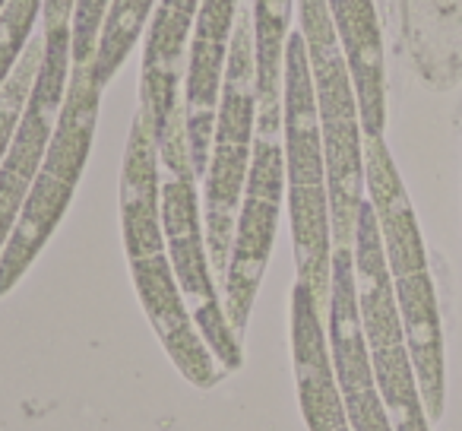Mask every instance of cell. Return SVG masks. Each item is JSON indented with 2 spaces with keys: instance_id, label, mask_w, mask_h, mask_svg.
<instances>
[{
  "instance_id": "cell-1",
  "label": "cell",
  "mask_w": 462,
  "mask_h": 431,
  "mask_svg": "<svg viewBox=\"0 0 462 431\" xmlns=\"http://www.w3.org/2000/svg\"><path fill=\"white\" fill-rule=\"evenodd\" d=\"M121 232L124 251L134 273L136 295L143 314L149 317L165 355L193 387L218 384L225 378L222 365L199 336L193 314L184 302L168 254L165 229H162V165L155 146L152 124L146 111H136L130 127L127 153L121 172Z\"/></svg>"
},
{
  "instance_id": "cell-2",
  "label": "cell",
  "mask_w": 462,
  "mask_h": 431,
  "mask_svg": "<svg viewBox=\"0 0 462 431\" xmlns=\"http://www.w3.org/2000/svg\"><path fill=\"white\" fill-rule=\"evenodd\" d=\"M365 187L377 216L393 295L402 314L405 340L415 361L418 387L430 425L447 409V352H443L440 305L428 270L421 226L383 136H365Z\"/></svg>"
},
{
  "instance_id": "cell-3",
  "label": "cell",
  "mask_w": 462,
  "mask_h": 431,
  "mask_svg": "<svg viewBox=\"0 0 462 431\" xmlns=\"http://www.w3.org/2000/svg\"><path fill=\"white\" fill-rule=\"evenodd\" d=\"M282 153L285 203H289L291 245L298 279L310 286L323 314L333 279V220H329L327 155L317 117L314 80L301 29L289 35L282 67Z\"/></svg>"
},
{
  "instance_id": "cell-4",
  "label": "cell",
  "mask_w": 462,
  "mask_h": 431,
  "mask_svg": "<svg viewBox=\"0 0 462 431\" xmlns=\"http://www.w3.org/2000/svg\"><path fill=\"white\" fill-rule=\"evenodd\" d=\"M298 10H301V35L308 45L323 155H327L333 248H355V226H358L361 203L367 200L365 127H361L358 96H355L346 52L329 20L327 0H298Z\"/></svg>"
},
{
  "instance_id": "cell-5",
  "label": "cell",
  "mask_w": 462,
  "mask_h": 431,
  "mask_svg": "<svg viewBox=\"0 0 462 431\" xmlns=\"http://www.w3.org/2000/svg\"><path fill=\"white\" fill-rule=\"evenodd\" d=\"M155 146H159L162 165V229H165L174 276L199 336L216 355L222 371L231 374L245 365V346H241V336L231 330L225 302L218 298V279L209 260V245H206L197 172L187 146V117L180 115L174 127L162 140H155Z\"/></svg>"
},
{
  "instance_id": "cell-6",
  "label": "cell",
  "mask_w": 462,
  "mask_h": 431,
  "mask_svg": "<svg viewBox=\"0 0 462 431\" xmlns=\"http://www.w3.org/2000/svg\"><path fill=\"white\" fill-rule=\"evenodd\" d=\"M98 105H102V86L89 77L86 67L73 64L45 162L35 174V184L29 191L26 203H23V212L14 232H10L7 245L0 251V298L26 276L29 267L42 254V248L58 232L64 212L70 210L73 193H77L86 162H89L92 136H96L98 124Z\"/></svg>"
},
{
  "instance_id": "cell-7",
  "label": "cell",
  "mask_w": 462,
  "mask_h": 431,
  "mask_svg": "<svg viewBox=\"0 0 462 431\" xmlns=\"http://www.w3.org/2000/svg\"><path fill=\"white\" fill-rule=\"evenodd\" d=\"M254 134H257V61H254V16L251 10H245L231 35L209 165L203 178L206 245H209V260L218 286L228 270L235 222H238L241 197H245L247 172H251Z\"/></svg>"
},
{
  "instance_id": "cell-8",
  "label": "cell",
  "mask_w": 462,
  "mask_h": 431,
  "mask_svg": "<svg viewBox=\"0 0 462 431\" xmlns=\"http://www.w3.org/2000/svg\"><path fill=\"white\" fill-rule=\"evenodd\" d=\"M355 289H358V311L367 355H371L374 378H377V387L383 393V403L390 409L393 428L430 431V418L428 409H424L421 387H418L402 314H399L396 295H393L383 241H380L371 200L361 203L358 226H355Z\"/></svg>"
},
{
  "instance_id": "cell-9",
  "label": "cell",
  "mask_w": 462,
  "mask_h": 431,
  "mask_svg": "<svg viewBox=\"0 0 462 431\" xmlns=\"http://www.w3.org/2000/svg\"><path fill=\"white\" fill-rule=\"evenodd\" d=\"M285 203V153L282 121H257L254 134L251 172H247L245 197H241L235 239H231L228 270H225V314L231 330L245 340L251 311L270 264L279 232V212Z\"/></svg>"
},
{
  "instance_id": "cell-10",
  "label": "cell",
  "mask_w": 462,
  "mask_h": 431,
  "mask_svg": "<svg viewBox=\"0 0 462 431\" xmlns=\"http://www.w3.org/2000/svg\"><path fill=\"white\" fill-rule=\"evenodd\" d=\"M70 23L45 29V58L35 73V86L29 92L26 111H23L16 134L0 162V251L7 245L23 203L35 184L42 162H45L48 143H51L54 124H58L60 105L70 83Z\"/></svg>"
},
{
  "instance_id": "cell-11",
  "label": "cell",
  "mask_w": 462,
  "mask_h": 431,
  "mask_svg": "<svg viewBox=\"0 0 462 431\" xmlns=\"http://www.w3.org/2000/svg\"><path fill=\"white\" fill-rule=\"evenodd\" d=\"M327 336L352 431H396L377 378H374L365 330H361L358 289H355V248H333Z\"/></svg>"
},
{
  "instance_id": "cell-12",
  "label": "cell",
  "mask_w": 462,
  "mask_h": 431,
  "mask_svg": "<svg viewBox=\"0 0 462 431\" xmlns=\"http://www.w3.org/2000/svg\"><path fill=\"white\" fill-rule=\"evenodd\" d=\"M238 0H203L197 14V26L187 48L184 73V117H187V146L197 178H206L216 130L218 98H222L225 67H228L231 35L238 26Z\"/></svg>"
},
{
  "instance_id": "cell-13",
  "label": "cell",
  "mask_w": 462,
  "mask_h": 431,
  "mask_svg": "<svg viewBox=\"0 0 462 431\" xmlns=\"http://www.w3.org/2000/svg\"><path fill=\"white\" fill-rule=\"evenodd\" d=\"M291 365L301 418L308 431H352L329 355L327 314L308 283L291 289Z\"/></svg>"
},
{
  "instance_id": "cell-14",
  "label": "cell",
  "mask_w": 462,
  "mask_h": 431,
  "mask_svg": "<svg viewBox=\"0 0 462 431\" xmlns=\"http://www.w3.org/2000/svg\"><path fill=\"white\" fill-rule=\"evenodd\" d=\"M199 4L203 0H159L149 16L140 73V108L152 124L155 140H162L184 115L180 80L187 73V48L197 26Z\"/></svg>"
},
{
  "instance_id": "cell-15",
  "label": "cell",
  "mask_w": 462,
  "mask_h": 431,
  "mask_svg": "<svg viewBox=\"0 0 462 431\" xmlns=\"http://www.w3.org/2000/svg\"><path fill=\"white\" fill-rule=\"evenodd\" d=\"M329 20L352 70L355 96L361 108L365 136H383L386 130V67L383 39L374 0H327Z\"/></svg>"
},
{
  "instance_id": "cell-16",
  "label": "cell",
  "mask_w": 462,
  "mask_h": 431,
  "mask_svg": "<svg viewBox=\"0 0 462 431\" xmlns=\"http://www.w3.org/2000/svg\"><path fill=\"white\" fill-rule=\"evenodd\" d=\"M295 0H254L257 121H282V67Z\"/></svg>"
},
{
  "instance_id": "cell-17",
  "label": "cell",
  "mask_w": 462,
  "mask_h": 431,
  "mask_svg": "<svg viewBox=\"0 0 462 431\" xmlns=\"http://www.w3.org/2000/svg\"><path fill=\"white\" fill-rule=\"evenodd\" d=\"M155 4H159V0H111V7L102 23V35H98L96 58L86 64L89 77L96 80L102 89L111 83L117 67L127 61V54L134 52V45L140 42Z\"/></svg>"
},
{
  "instance_id": "cell-18",
  "label": "cell",
  "mask_w": 462,
  "mask_h": 431,
  "mask_svg": "<svg viewBox=\"0 0 462 431\" xmlns=\"http://www.w3.org/2000/svg\"><path fill=\"white\" fill-rule=\"evenodd\" d=\"M42 58H45V39H32L26 45V52H23L14 77L7 80V86L0 92V162L7 155V146L16 134V124H20L23 111H26L29 92L35 86V73L42 67Z\"/></svg>"
},
{
  "instance_id": "cell-19",
  "label": "cell",
  "mask_w": 462,
  "mask_h": 431,
  "mask_svg": "<svg viewBox=\"0 0 462 431\" xmlns=\"http://www.w3.org/2000/svg\"><path fill=\"white\" fill-rule=\"evenodd\" d=\"M45 0H10L7 14L0 16V92L14 77L23 52L32 42L35 20L42 16Z\"/></svg>"
},
{
  "instance_id": "cell-20",
  "label": "cell",
  "mask_w": 462,
  "mask_h": 431,
  "mask_svg": "<svg viewBox=\"0 0 462 431\" xmlns=\"http://www.w3.org/2000/svg\"><path fill=\"white\" fill-rule=\"evenodd\" d=\"M111 0H77L70 20V58L73 64L86 67L96 58L98 35H102V23L108 14Z\"/></svg>"
},
{
  "instance_id": "cell-21",
  "label": "cell",
  "mask_w": 462,
  "mask_h": 431,
  "mask_svg": "<svg viewBox=\"0 0 462 431\" xmlns=\"http://www.w3.org/2000/svg\"><path fill=\"white\" fill-rule=\"evenodd\" d=\"M73 7H77V0H45V7H42V16H45V29L70 23L73 20Z\"/></svg>"
},
{
  "instance_id": "cell-22",
  "label": "cell",
  "mask_w": 462,
  "mask_h": 431,
  "mask_svg": "<svg viewBox=\"0 0 462 431\" xmlns=\"http://www.w3.org/2000/svg\"><path fill=\"white\" fill-rule=\"evenodd\" d=\"M7 7H10V0H0V16L7 14Z\"/></svg>"
}]
</instances>
